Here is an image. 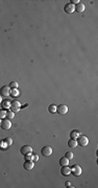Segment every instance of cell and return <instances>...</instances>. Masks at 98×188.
I'll list each match as a JSON object with an SVG mask.
<instances>
[{
    "label": "cell",
    "instance_id": "603a6c76",
    "mask_svg": "<svg viewBox=\"0 0 98 188\" xmlns=\"http://www.w3.org/2000/svg\"><path fill=\"white\" fill-rule=\"evenodd\" d=\"M18 86H19V84L17 83V82H11L10 83V88H11V89L18 88Z\"/></svg>",
    "mask_w": 98,
    "mask_h": 188
},
{
    "label": "cell",
    "instance_id": "8992f818",
    "mask_svg": "<svg viewBox=\"0 0 98 188\" xmlns=\"http://www.w3.org/2000/svg\"><path fill=\"white\" fill-rule=\"evenodd\" d=\"M56 112L58 113V114H61V115L67 114V112H68V107H67L66 105H60L58 107H56Z\"/></svg>",
    "mask_w": 98,
    "mask_h": 188
},
{
    "label": "cell",
    "instance_id": "484cf974",
    "mask_svg": "<svg viewBox=\"0 0 98 188\" xmlns=\"http://www.w3.org/2000/svg\"><path fill=\"white\" fill-rule=\"evenodd\" d=\"M70 2H71L73 5H74V4L76 5V4H78V3H79L80 1H79V0H71V1H70Z\"/></svg>",
    "mask_w": 98,
    "mask_h": 188
},
{
    "label": "cell",
    "instance_id": "7402d4cb",
    "mask_svg": "<svg viewBox=\"0 0 98 188\" xmlns=\"http://www.w3.org/2000/svg\"><path fill=\"white\" fill-rule=\"evenodd\" d=\"M5 117H6V111L4 109L0 110V119H3V118H5Z\"/></svg>",
    "mask_w": 98,
    "mask_h": 188
},
{
    "label": "cell",
    "instance_id": "4316f807",
    "mask_svg": "<svg viewBox=\"0 0 98 188\" xmlns=\"http://www.w3.org/2000/svg\"><path fill=\"white\" fill-rule=\"evenodd\" d=\"M65 186H66V187H71V188L73 187V186L71 185V183H70V182H66V183H65Z\"/></svg>",
    "mask_w": 98,
    "mask_h": 188
},
{
    "label": "cell",
    "instance_id": "f1b7e54d",
    "mask_svg": "<svg viewBox=\"0 0 98 188\" xmlns=\"http://www.w3.org/2000/svg\"><path fill=\"white\" fill-rule=\"evenodd\" d=\"M2 143H3V140H0V146L2 145Z\"/></svg>",
    "mask_w": 98,
    "mask_h": 188
},
{
    "label": "cell",
    "instance_id": "ba28073f",
    "mask_svg": "<svg viewBox=\"0 0 98 188\" xmlns=\"http://www.w3.org/2000/svg\"><path fill=\"white\" fill-rule=\"evenodd\" d=\"M1 129H3V130H10V129L11 128V120L10 119H3L1 120Z\"/></svg>",
    "mask_w": 98,
    "mask_h": 188
},
{
    "label": "cell",
    "instance_id": "2e32d148",
    "mask_svg": "<svg viewBox=\"0 0 98 188\" xmlns=\"http://www.w3.org/2000/svg\"><path fill=\"white\" fill-rule=\"evenodd\" d=\"M78 136H79V132L78 131L73 130V131H71V133H70V137H71L72 139H77Z\"/></svg>",
    "mask_w": 98,
    "mask_h": 188
},
{
    "label": "cell",
    "instance_id": "4dcf8cb0",
    "mask_svg": "<svg viewBox=\"0 0 98 188\" xmlns=\"http://www.w3.org/2000/svg\"><path fill=\"white\" fill-rule=\"evenodd\" d=\"M0 125H1V119H0Z\"/></svg>",
    "mask_w": 98,
    "mask_h": 188
},
{
    "label": "cell",
    "instance_id": "30bf717a",
    "mask_svg": "<svg viewBox=\"0 0 98 188\" xmlns=\"http://www.w3.org/2000/svg\"><path fill=\"white\" fill-rule=\"evenodd\" d=\"M23 167H24L26 170H31V169H33V167H34V162H33V160H26V161L24 162V164H23Z\"/></svg>",
    "mask_w": 98,
    "mask_h": 188
},
{
    "label": "cell",
    "instance_id": "277c9868",
    "mask_svg": "<svg viewBox=\"0 0 98 188\" xmlns=\"http://www.w3.org/2000/svg\"><path fill=\"white\" fill-rule=\"evenodd\" d=\"M41 154H42L43 156H45V157H49L50 155L52 154V148H51V146L46 145V146H44V147H42Z\"/></svg>",
    "mask_w": 98,
    "mask_h": 188
},
{
    "label": "cell",
    "instance_id": "7c38bea8",
    "mask_svg": "<svg viewBox=\"0 0 98 188\" xmlns=\"http://www.w3.org/2000/svg\"><path fill=\"white\" fill-rule=\"evenodd\" d=\"M84 11H85V4L84 3L79 2L78 4L75 5V12H77V13H83Z\"/></svg>",
    "mask_w": 98,
    "mask_h": 188
},
{
    "label": "cell",
    "instance_id": "3957f363",
    "mask_svg": "<svg viewBox=\"0 0 98 188\" xmlns=\"http://www.w3.org/2000/svg\"><path fill=\"white\" fill-rule=\"evenodd\" d=\"M71 168V172L73 174V176H75V177H78V176H80L81 175V167L78 165V164H74V165L72 167H70Z\"/></svg>",
    "mask_w": 98,
    "mask_h": 188
},
{
    "label": "cell",
    "instance_id": "e0dca14e",
    "mask_svg": "<svg viewBox=\"0 0 98 188\" xmlns=\"http://www.w3.org/2000/svg\"><path fill=\"white\" fill-rule=\"evenodd\" d=\"M3 142H4L7 146H11V144H13V139H11V137H6V138H4V140H3Z\"/></svg>",
    "mask_w": 98,
    "mask_h": 188
},
{
    "label": "cell",
    "instance_id": "9c48e42d",
    "mask_svg": "<svg viewBox=\"0 0 98 188\" xmlns=\"http://www.w3.org/2000/svg\"><path fill=\"white\" fill-rule=\"evenodd\" d=\"M64 11H65V13H67V14H72L75 12V5H73L72 3H67L64 7Z\"/></svg>",
    "mask_w": 98,
    "mask_h": 188
},
{
    "label": "cell",
    "instance_id": "f546056e",
    "mask_svg": "<svg viewBox=\"0 0 98 188\" xmlns=\"http://www.w3.org/2000/svg\"><path fill=\"white\" fill-rule=\"evenodd\" d=\"M1 103H2V97L0 96V104H1Z\"/></svg>",
    "mask_w": 98,
    "mask_h": 188
},
{
    "label": "cell",
    "instance_id": "8fae6325",
    "mask_svg": "<svg viewBox=\"0 0 98 188\" xmlns=\"http://www.w3.org/2000/svg\"><path fill=\"white\" fill-rule=\"evenodd\" d=\"M61 174L62 176H64V177H67L71 174V168H70L68 165L67 166H62V169H61Z\"/></svg>",
    "mask_w": 98,
    "mask_h": 188
},
{
    "label": "cell",
    "instance_id": "ac0fdd59",
    "mask_svg": "<svg viewBox=\"0 0 98 188\" xmlns=\"http://www.w3.org/2000/svg\"><path fill=\"white\" fill-rule=\"evenodd\" d=\"M14 116H15V113H14L13 111H11V110L6 111V118H7V119H13Z\"/></svg>",
    "mask_w": 98,
    "mask_h": 188
},
{
    "label": "cell",
    "instance_id": "d6986e66",
    "mask_svg": "<svg viewBox=\"0 0 98 188\" xmlns=\"http://www.w3.org/2000/svg\"><path fill=\"white\" fill-rule=\"evenodd\" d=\"M11 95L16 97V96L20 95V93H19V91H18V89H17V88H14V89H11Z\"/></svg>",
    "mask_w": 98,
    "mask_h": 188
},
{
    "label": "cell",
    "instance_id": "5bb4252c",
    "mask_svg": "<svg viewBox=\"0 0 98 188\" xmlns=\"http://www.w3.org/2000/svg\"><path fill=\"white\" fill-rule=\"evenodd\" d=\"M69 164V159H67L66 157H62L60 159V165L61 166H67Z\"/></svg>",
    "mask_w": 98,
    "mask_h": 188
},
{
    "label": "cell",
    "instance_id": "83f0119b",
    "mask_svg": "<svg viewBox=\"0 0 98 188\" xmlns=\"http://www.w3.org/2000/svg\"><path fill=\"white\" fill-rule=\"evenodd\" d=\"M27 107H28V105H27V104H25V105L21 106V108H27Z\"/></svg>",
    "mask_w": 98,
    "mask_h": 188
},
{
    "label": "cell",
    "instance_id": "ffe728a7",
    "mask_svg": "<svg viewBox=\"0 0 98 188\" xmlns=\"http://www.w3.org/2000/svg\"><path fill=\"white\" fill-rule=\"evenodd\" d=\"M48 111L50 113H55L56 112V106L55 105H50L48 107Z\"/></svg>",
    "mask_w": 98,
    "mask_h": 188
},
{
    "label": "cell",
    "instance_id": "6da1fadb",
    "mask_svg": "<svg viewBox=\"0 0 98 188\" xmlns=\"http://www.w3.org/2000/svg\"><path fill=\"white\" fill-rule=\"evenodd\" d=\"M77 144L78 145H81V146H87L89 144V139L87 136L85 135H79L77 137Z\"/></svg>",
    "mask_w": 98,
    "mask_h": 188
},
{
    "label": "cell",
    "instance_id": "d4e9b609",
    "mask_svg": "<svg viewBox=\"0 0 98 188\" xmlns=\"http://www.w3.org/2000/svg\"><path fill=\"white\" fill-rule=\"evenodd\" d=\"M25 160H31V158H33V154H28V155H25Z\"/></svg>",
    "mask_w": 98,
    "mask_h": 188
},
{
    "label": "cell",
    "instance_id": "9a60e30c",
    "mask_svg": "<svg viewBox=\"0 0 98 188\" xmlns=\"http://www.w3.org/2000/svg\"><path fill=\"white\" fill-rule=\"evenodd\" d=\"M11 101H10V100H4V101H2L1 103V105H2V107H3V109H10L11 108Z\"/></svg>",
    "mask_w": 98,
    "mask_h": 188
},
{
    "label": "cell",
    "instance_id": "44dd1931",
    "mask_svg": "<svg viewBox=\"0 0 98 188\" xmlns=\"http://www.w3.org/2000/svg\"><path fill=\"white\" fill-rule=\"evenodd\" d=\"M65 157L67 159H69V160H71V159H73V157H74V155H73V153L72 152H67L65 154Z\"/></svg>",
    "mask_w": 98,
    "mask_h": 188
},
{
    "label": "cell",
    "instance_id": "4fadbf2b",
    "mask_svg": "<svg viewBox=\"0 0 98 188\" xmlns=\"http://www.w3.org/2000/svg\"><path fill=\"white\" fill-rule=\"evenodd\" d=\"M78 145L77 144V141H76V139H70L69 141H68V146L69 147H71V148H75L76 146Z\"/></svg>",
    "mask_w": 98,
    "mask_h": 188
},
{
    "label": "cell",
    "instance_id": "cb8c5ba5",
    "mask_svg": "<svg viewBox=\"0 0 98 188\" xmlns=\"http://www.w3.org/2000/svg\"><path fill=\"white\" fill-rule=\"evenodd\" d=\"M31 160H33V162H37L39 160V156L38 155H33V158H31Z\"/></svg>",
    "mask_w": 98,
    "mask_h": 188
},
{
    "label": "cell",
    "instance_id": "7a4b0ae2",
    "mask_svg": "<svg viewBox=\"0 0 98 188\" xmlns=\"http://www.w3.org/2000/svg\"><path fill=\"white\" fill-rule=\"evenodd\" d=\"M20 109H21V104H20V101H18V100L11 101V108H10L11 111H13L14 113H16V112H19V111H20Z\"/></svg>",
    "mask_w": 98,
    "mask_h": 188
},
{
    "label": "cell",
    "instance_id": "5b68a950",
    "mask_svg": "<svg viewBox=\"0 0 98 188\" xmlns=\"http://www.w3.org/2000/svg\"><path fill=\"white\" fill-rule=\"evenodd\" d=\"M20 153L23 156L28 155V154H33V147H31L30 145H23L21 147V150H20Z\"/></svg>",
    "mask_w": 98,
    "mask_h": 188
},
{
    "label": "cell",
    "instance_id": "52a82bcc",
    "mask_svg": "<svg viewBox=\"0 0 98 188\" xmlns=\"http://www.w3.org/2000/svg\"><path fill=\"white\" fill-rule=\"evenodd\" d=\"M0 94L3 96H9L11 95V88L10 86H2L0 88Z\"/></svg>",
    "mask_w": 98,
    "mask_h": 188
}]
</instances>
